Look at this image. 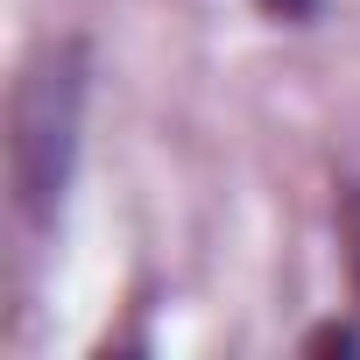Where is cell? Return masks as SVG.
<instances>
[{"instance_id":"obj_2","label":"cell","mask_w":360,"mask_h":360,"mask_svg":"<svg viewBox=\"0 0 360 360\" xmlns=\"http://www.w3.org/2000/svg\"><path fill=\"white\" fill-rule=\"evenodd\" d=\"M332 219H339V262H346V290L360 311V169H346L332 184Z\"/></svg>"},{"instance_id":"obj_4","label":"cell","mask_w":360,"mask_h":360,"mask_svg":"<svg viewBox=\"0 0 360 360\" xmlns=\"http://www.w3.org/2000/svg\"><path fill=\"white\" fill-rule=\"evenodd\" d=\"M255 8H262L269 22H283V29H311V22L325 15V0H255Z\"/></svg>"},{"instance_id":"obj_1","label":"cell","mask_w":360,"mask_h":360,"mask_svg":"<svg viewBox=\"0 0 360 360\" xmlns=\"http://www.w3.org/2000/svg\"><path fill=\"white\" fill-rule=\"evenodd\" d=\"M85 106H92V43L85 36L36 43L8 99V191L29 240H50V226L64 219L85 148Z\"/></svg>"},{"instance_id":"obj_3","label":"cell","mask_w":360,"mask_h":360,"mask_svg":"<svg viewBox=\"0 0 360 360\" xmlns=\"http://www.w3.org/2000/svg\"><path fill=\"white\" fill-rule=\"evenodd\" d=\"M304 353H311V360H332V353H339V360H360V311L311 325V332H304Z\"/></svg>"}]
</instances>
